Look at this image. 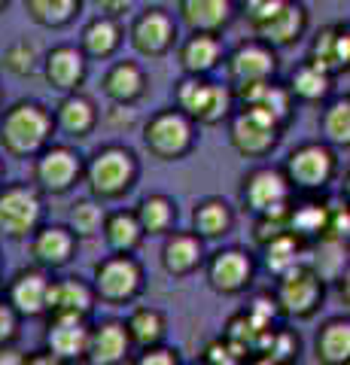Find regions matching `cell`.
<instances>
[{"mask_svg": "<svg viewBox=\"0 0 350 365\" xmlns=\"http://www.w3.org/2000/svg\"><path fill=\"white\" fill-rule=\"evenodd\" d=\"M140 158L125 143H104L83 162V182L101 204L119 201L138 186Z\"/></svg>", "mask_w": 350, "mask_h": 365, "instance_id": "obj_1", "label": "cell"}, {"mask_svg": "<svg viewBox=\"0 0 350 365\" xmlns=\"http://www.w3.org/2000/svg\"><path fill=\"white\" fill-rule=\"evenodd\" d=\"M55 137L52 110L40 101L21 98L0 110V150L9 158H34Z\"/></svg>", "mask_w": 350, "mask_h": 365, "instance_id": "obj_2", "label": "cell"}, {"mask_svg": "<svg viewBox=\"0 0 350 365\" xmlns=\"http://www.w3.org/2000/svg\"><path fill=\"white\" fill-rule=\"evenodd\" d=\"M241 9L253 37L277 52L296 46L311 25L308 6L302 0H241Z\"/></svg>", "mask_w": 350, "mask_h": 365, "instance_id": "obj_3", "label": "cell"}, {"mask_svg": "<svg viewBox=\"0 0 350 365\" xmlns=\"http://www.w3.org/2000/svg\"><path fill=\"white\" fill-rule=\"evenodd\" d=\"M174 107L183 110L186 116L201 128L222 125L235 110V91L229 83H217L210 76H192L183 73V79L174 86Z\"/></svg>", "mask_w": 350, "mask_h": 365, "instance_id": "obj_4", "label": "cell"}, {"mask_svg": "<svg viewBox=\"0 0 350 365\" xmlns=\"http://www.w3.org/2000/svg\"><path fill=\"white\" fill-rule=\"evenodd\" d=\"M280 170L296 195H323L338 174V153L323 140L299 143L296 150H289Z\"/></svg>", "mask_w": 350, "mask_h": 365, "instance_id": "obj_5", "label": "cell"}, {"mask_svg": "<svg viewBox=\"0 0 350 365\" xmlns=\"http://www.w3.org/2000/svg\"><path fill=\"white\" fill-rule=\"evenodd\" d=\"M274 302L280 307V317L287 319H311L317 317L326 299V277L308 265V262H296L292 268L274 277Z\"/></svg>", "mask_w": 350, "mask_h": 365, "instance_id": "obj_6", "label": "cell"}, {"mask_svg": "<svg viewBox=\"0 0 350 365\" xmlns=\"http://www.w3.org/2000/svg\"><path fill=\"white\" fill-rule=\"evenodd\" d=\"M143 146L146 153L159 162H180L195 150L198 140V125L192 122L183 110L165 107L155 110L150 119L143 122Z\"/></svg>", "mask_w": 350, "mask_h": 365, "instance_id": "obj_7", "label": "cell"}, {"mask_svg": "<svg viewBox=\"0 0 350 365\" xmlns=\"http://www.w3.org/2000/svg\"><path fill=\"white\" fill-rule=\"evenodd\" d=\"M46 220V195L34 182H0V237L28 241Z\"/></svg>", "mask_w": 350, "mask_h": 365, "instance_id": "obj_8", "label": "cell"}, {"mask_svg": "<svg viewBox=\"0 0 350 365\" xmlns=\"http://www.w3.org/2000/svg\"><path fill=\"white\" fill-rule=\"evenodd\" d=\"M92 289L95 299L104 304H131L138 295L143 292V265L134 253H113L104 256L92 271Z\"/></svg>", "mask_w": 350, "mask_h": 365, "instance_id": "obj_9", "label": "cell"}, {"mask_svg": "<svg viewBox=\"0 0 350 365\" xmlns=\"http://www.w3.org/2000/svg\"><path fill=\"white\" fill-rule=\"evenodd\" d=\"M86 158L67 143H49L31 158V182L43 195H67L83 182Z\"/></svg>", "mask_w": 350, "mask_h": 365, "instance_id": "obj_10", "label": "cell"}, {"mask_svg": "<svg viewBox=\"0 0 350 365\" xmlns=\"http://www.w3.org/2000/svg\"><path fill=\"white\" fill-rule=\"evenodd\" d=\"M229 122V143L232 150L244 155V158H265L274 153V146L280 143V134L284 128L268 119L265 113H259L253 107H238L232 110V116L225 119Z\"/></svg>", "mask_w": 350, "mask_h": 365, "instance_id": "obj_11", "label": "cell"}, {"mask_svg": "<svg viewBox=\"0 0 350 365\" xmlns=\"http://www.w3.org/2000/svg\"><path fill=\"white\" fill-rule=\"evenodd\" d=\"M125 37L131 49L143 58H165L180 40L177 16L165 6H146L131 19Z\"/></svg>", "mask_w": 350, "mask_h": 365, "instance_id": "obj_12", "label": "cell"}, {"mask_svg": "<svg viewBox=\"0 0 350 365\" xmlns=\"http://www.w3.org/2000/svg\"><path fill=\"white\" fill-rule=\"evenodd\" d=\"M201 268H205L207 287L217 295H225V299L244 295L253 287V277H256V259L244 247H222L217 253L205 256Z\"/></svg>", "mask_w": 350, "mask_h": 365, "instance_id": "obj_13", "label": "cell"}, {"mask_svg": "<svg viewBox=\"0 0 350 365\" xmlns=\"http://www.w3.org/2000/svg\"><path fill=\"white\" fill-rule=\"evenodd\" d=\"M292 195H296V192L289 189V182L280 168L259 165L253 170H247L241 180V207L250 216L287 210Z\"/></svg>", "mask_w": 350, "mask_h": 365, "instance_id": "obj_14", "label": "cell"}, {"mask_svg": "<svg viewBox=\"0 0 350 365\" xmlns=\"http://www.w3.org/2000/svg\"><path fill=\"white\" fill-rule=\"evenodd\" d=\"M222 64H225V76H229L232 88L262 83V79L277 76V49H271L259 37H250L235 46L232 52H225Z\"/></svg>", "mask_w": 350, "mask_h": 365, "instance_id": "obj_15", "label": "cell"}, {"mask_svg": "<svg viewBox=\"0 0 350 365\" xmlns=\"http://www.w3.org/2000/svg\"><path fill=\"white\" fill-rule=\"evenodd\" d=\"M76 237L67 225H49V222H40L37 232L28 237V247H31V259L34 265L43 268V271H61L73 262L76 256Z\"/></svg>", "mask_w": 350, "mask_h": 365, "instance_id": "obj_16", "label": "cell"}, {"mask_svg": "<svg viewBox=\"0 0 350 365\" xmlns=\"http://www.w3.org/2000/svg\"><path fill=\"white\" fill-rule=\"evenodd\" d=\"M232 91H235V104L265 113V116L274 119L284 131L292 122V116H296V101H292L289 88L284 83H277V79H262V83H250V86H241Z\"/></svg>", "mask_w": 350, "mask_h": 365, "instance_id": "obj_17", "label": "cell"}, {"mask_svg": "<svg viewBox=\"0 0 350 365\" xmlns=\"http://www.w3.org/2000/svg\"><path fill=\"white\" fill-rule=\"evenodd\" d=\"M49 280L52 274L43 271L37 265L31 268H19L6 283V295L4 299L9 302V307L21 317V319H34L46 314V295H49Z\"/></svg>", "mask_w": 350, "mask_h": 365, "instance_id": "obj_18", "label": "cell"}, {"mask_svg": "<svg viewBox=\"0 0 350 365\" xmlns=\"http://www.w3.org/2000/svg\"><path fill=\"white\" fill-rule=\"evenodd\" d=\"M134 353V344L128 338V329L122 319H101V323L88 326V344L86 359L88 365H122L128 362Z\"/></svg>", "mask_w": 350, "mask_h": 365, "instance_id": "obj_19", "label": "cell"}, {"mask_svg": "<svg viewBox=\"0 0 350 365\" xmlns=\"http://www.w3.org/2000/svg\"><path fill=\"white\" fill-rule=\"evenodd\" d=\"M40 67H43L46 83L55 91H61V95L83 88L86 76H88V58L83 55L80 46H73V43H61V46H55V49H49L43 55Z\"/></svg>", "mask_w": 350, "mask_h": 365, "instance_id": "obj_20", "label": "cell"}, {"mask_svg": "<svg viewBox=\"0 0 350 365\" xmlns=\"http://www.w3.org/2000/svg\"><path fill=\"white\" fill-rule=\"evenodd\" d=\"M162 237L165 241L159 250V262L168 277H189V274L201 271L207 250L195 232H177V228H171Z\"/></svg>", "mask_w": 350, "mask_h": 365, "instance_id": "obj_21", "label": "cell"}, {"mask_svg": "<svg viewBox=\"0 0 350 365\" xmlns=\"http://www.w3.org/2000/svg\"><path fill=\"white\" fill-rule=\"evenodd\" d=\"M95 289L92 283L67 274V277H52L49 280V295H46V314L43 317H92L95 311Z\"/></svg>", "mask_w": 350, "mask_h": 365, "instance_id": "obj_22", "label": "cell"}, {"mask_svg": "<svg viewBox=\"0 0 350 365\" xmlns=\"http://www.w3.org/2000/svg\"><path fill=\"white\" fill-rule=\"evenodd\" d=\"M52 122H55V131H61L64 137L71 140H86L88 134L98 128L101 122V113H98V104L86 91H67L61 95L58 107L52 110Z\"/></svg>", "mask_w": 350, "mask_h": 365, "instance_id": "obj_23", "label": "cell"}, {"mask_svg": "<svg viewBox=\"0 0 350 365\" xmlns=\"http://www.w3.org/2000/svg\"><path fill=\"white\" fill-rule=\"evenodd\" d=\"M225 58V46L220 34L210 31H189V37L177 40V61L183 73L192 76H210Z\"/></svg>", "mask_w": 350, "mask_h": 365, "instance_id": "obj_24", "label": "cell"}, {"mask_svg": "<svg viewBox=\"0 0 350 365\" xmlns=\"http://www.w3.org/2000/svg\"><path fill=\"white\" fill-rule=\"evenodd\" d=\"M146 71L140 67V61L134 58H122V61H113L104 76H101V91L110 104H119V107H134L138 101L146 95Z\"/></svg>", "mask_w": 350, "mask_h": 365, "instance_id": "obj_25", "label": "cell"}, {"mask_svg": "<svg viewBox=\"0 0 350 365\" xmlns=\"http://www.w3.org/2000/svg\"><path fill=\"white\" fill-rule=\"evenodd\" d=\"M88 326V317H46V347L61 365L86 359Z\"/></svg>", "mask_w": 350, "mask_h": 365, "instance_id": "obj_26", "label": "cell"}, {"mask_svg": "<svg viewBox=\"0 0 350 365\" xmlns=\"http://www.w3.org/2000/svg\"><path fill=\"white\" fill-rule=\"evenodd\" d=\"M308 61L320 64L323 71H329L332 76H341L350 67V28L347 21H332L323 25L311 40Z\"/></svg>", "mask_w": 350, "mask_h": 365, "instance_id": "obj_27", "label": "cell"}, {"mask_svg": "<svg viewBox=\"0 0 350 365\" xmlns=\"http://www.w3.org/2000/svg\"><path fill=\"white\" fill-rule=\"evenodd\" d=\"M238 0H177V21L186 31L222 34L235 21Z\"/></svg>", "mask_w": 350, "mask_h": 365, "instance_id": "obj_28", "label": "cell"}, {"mask_svg": "<svg viewBox=\"0 0 350 365\" xmlns=\"http://www.w3.org/2000/svg\"><path fill=\"white\" fill-rule=\"evenodd\" d=\"M326 220H329V201L320 195H292L289 210H287V228L299 241L317 244L326 235Z\"/></svg>", "mask_w": 350, "mask_h": 365, "instance_id": "obj_29", "label": "cell"}, {"mask_svg": "<svg viewBox=\"0 0 350 365\" xmlns=\"http://www.w3.org/2000/svg\"><path fill=\"white\" fill-rule=\"evenodd\" d=\"M125 43V28L122 19L110 16H92L80 31V49L88 61H107L119 52V46Z\"/></svg>", "mask_w": 350, "mask_h": 365, "instance_id": "obj_30", "label": "cell"}, {"mask_svg": "<svg viewBox=\"0 0 350 365\" xmlns=\"http://www.w3.org/2000/svg\"><path fill=\"white\" fill-rule=\"evenodd\" d=\"M332 86H335V76L308 58L289 73V83H287L296 104H323V101L332 98Z\"/></svg>", "mask_w": 350, "mask_h": 365, "instance_id": "obj_31", "label": "cell"}, {"mask_svg": "<svg viewBox=\"0 0 350 365\" xmlns=\"http://www.w3.org/2000/svg\"><path fill=\"white\" fill-rule=\"evenodd\" d=\"M235 225V210L232 204L220 198V195H207L195 204L192 210V232H195L201 241H220L232 232Z\"/></svg>", "mask_w": 350, "mask_h": 365, "instance_id": "obj_32", "label": "cell"}, {"mask_svg": "<svg viewBox=\"0 0 350 365\" xmlns=\"http://www.w3.org/2000/svg\"><path fill=\"white\" fill-rule=\"evenodd\" d=\"M350 356V319L329 317L314 335V359L320 365H341Z\"/></svg>", "mask_w": 350, "mask_h": 365, "instance_id": "obj_33", "label": "cell"}, {"mask_svg": "<svg viewBox=\"0 0 350 365\" xmlns=\"http://www.w3.org/2000/svg\"><path fill=\"white\" fill-rule=\"evenodd\" d=\"M101 235H104V241L113 253H138L146 237L134 210H107Z\"/></svg>", "mask_w": 350, "mask_h": 365, "instance_id": "obj_34", "label": "cell"}, {"mask_svg": "<svg viewBox=\"0 0 350 365\" xmlns=\"http://www.w3.org/2000/svg\"><path fill=\"white\" fill-rule=\"evenodd\" d=\"M134 216H138L146 237H162L165 232H171L177 225V201L162 195V192H153V195L138 201Z\"/></svg>", "mask_w": 350, "mask_h": 365, "instance_id": "obj_35", "label": "cell"}, {"mask_svg": "<svg viewBox=\"0 0 350 365\" xmlns=\"http://www.w3.org/2000/svg\"><path fill=\"white\" fill-rule=\"evenodd\" d=\"M128 329V338L134 347H150V344H159V341H165L168 335V317L159 311V307H134V311L128 314V319H122Z\"/></svg>", "mask_w": 350, "mask_h": 365, "instance_id": "obj_36", "label": "cell"}, {"mask_svg": "<svg viewBox=\"0 0 350 365\" xmlns=\"http://www.w3.org/2000/svg\"><path fill=\"white\" fill-rule=\"evenodd\" d=\"M83 9V0H25V13L34 25L61 31L67 25H73L76 16Z\"/></svg>", "mask_w": 350, "mask_h": 365, "instance_id": "obj_37", "label": "cell"}, {"mask_svg": "<svg viewBox=\"0 0 350 365\" xmlns=\"http://www.w3.org/2000/svg\"><path fill=\"white\" fill-rule=\"evenodd\" d=\"M320 140L335 146V150H347V146H350V98L347 95L323 101Z\"/></svg>", "mask_w": 350, "mask_h": 365, "instance_id": "obj_38", "label": "cell"}, {"mask_svg": "<svg viewBox=\"0 0 350 365\" xmlns=\"http://www.w3.org/2000/svg\"><path fill=\"white\" fill-rule=\"evenodd\" d=\"M259 247H262V265H265V271L271 274V277H277V274H284L287 268L296 265V262H302L299 256L304 250V244L292 232H280V235H274L271 241L259 244Z\"/></svg>", "mask_w": 350, "mask_h": 365, "instance_id": "obj_39", "label": "cell"}, {"mask_svg": "<svg viewBox=\"0 0 350 365\" xmlns=\"http://www.w3.org/2000/svg\"><path fill=\"white\" fill-rule=\"evenodd\" d=\"M107 207L98 198H80L76 204H71V213H67V228L73 232L76 241H92L101 237V225H104Z\"/></svg>", "mask_w": 350, "mask_h": 365, "instance_id": "obj_40", "label": "cell"}, {"mask_svg": "<svg viewBox=\"0 0 350 365\" xmlns=\"http://www.w3.org/2000/svg\"><path fill=\"white\" fill-rule=\"evenodd\" d=\"M40 61H43V55L37 49V43L16 40V43L6 46L4 55H0V71L9 73V76H31V73H37Z\"/></svg>", "mask_w": 350, "mask_h": 365, "instance_id": "obj_41", "label": "cell"}, {"mask_svg": "<svg viewBox=\"0 0 350 365\" xmlns=\"http://www.w3.org/2000/svg\"><path fill=\"white\" fill-rule=\"evenodd\" d=\"M299 350H302V341L299 332H292L289 326H274L262 344V362H289V359H299Z\"/></svg>", "mask_w": 350, "mask_h": 365, "instance_id": "obj_42", "label": "cell"}, {"mask_svg": "<svg viewBox=\"0 0 350 365\" xmlns=\"http://www.w3.org/2000/svg\"><path fill=\"white\" fill-rule=\"evenodd\" d=\"M201 359L210 362V365H235V362L244 359V353L235 347L229 338H213L205 347V353H201Z\"/></svg>", "mask_w": 350, "mask_h": 365, "instance_id": "obj_43", "label": "cell"}, {"mask_svg": "<svg viewBox=\"0 0 350 365\" xmlns=\"http://www.w3.org/2000/svg\"><path fill=\"white\" fill-rule=\"evenodd\" d=\"M347 235H350V210H347V201L329 204V220H326V235L323 237L347 244Z\"/></svg>", "mask_w": 350, "mask_h": 365, "instance_id": "obj_44", "label": "cell"}, {"mask_svg": "<svg viewBox=\"0 0 350 365\" xmlns=\"http://www.w3.org/2000/svg\"><path fill=\"white\" fill-rule=\"evenodd\" d=\"M138 365H180V353L174 347H168L165 341L159 344H150V347H140V353L134 356Z\"/></svg>", "mask_w": 350, "mask_h": 365, "instance_id": "obj_45", "label": "cell"}, {"mask_svg": "<svg viewBox=\"0 0 350 365\" xmlns=\"http://www.w3.org/2000/svg\"><path fill=\"white\" fill-rule=\"evenodd\" d=\"M19 326H21V317L13 311V307H9L6 299H0V347H4V344H16Z\"/></svg>", "mask_w": 350, "mask_h": 365, "instance_id": "obj_46", "label": "cell"}, {"mask_svg": "<svg viewBox=\"0 0 350 365\" xmlns=\"http://www.w3.org/2000/svg\"><path fill=\"white\" fill-rule=\"evenodd\" d=\"M95 9L101 16H110V19H125L128 13H134L138 0H92Z\"/></svg>", "mask_w": 350, "mask_h": 365, "instance_id": "obj_47", "label": "cell"}, {"mask_svg": "<svg viewBox=\"0 0 350 365\" xmlns=\"http://www.w3.org/2000/svg\"><path fill=\"white\" fill-rule=\"evenodd\" d=\"M21 362H25V353H21L16 344L0 347V365H21Z\"/></svg>", "mask_w": 350, "mask_h": 365, "instance_id": "obj_48", "label": "cell"}, {"mask_svg": "<svg viewBox=\"0 0 350 365\" xmlns=\"http://www.w3.org/2000/svg\"><path fill=\"white\" fill-rule=\"evenodd\" d=\"M4 174H6V168H4V158H0V182H4Z\"/></svg>", "mask_w": 350, "mask_h": 365, "instance_id": "obj_49", "label": "cell"}, {"mask_svg": "<svg viewBox=\"0 0 350 365\" xmlns=\"http://www.w3.org/2000/svg\"><path fill=\"white\" fill-rule=\"evenodd\" d=\"M6 4H9V0H0V9H4V6H6Z\"/></svg>", "mask_w": 350, "mask_h": 365, "instance_id": "obj_50", "label": "cell"}]
</instances>
